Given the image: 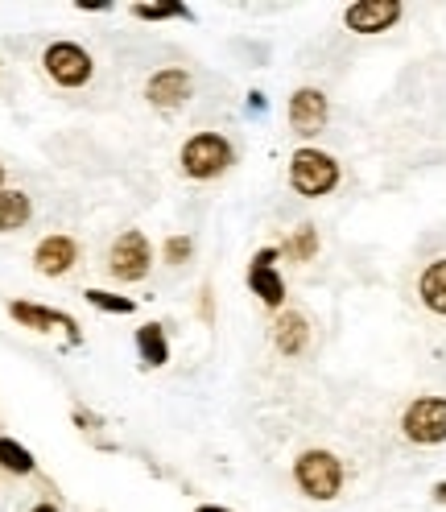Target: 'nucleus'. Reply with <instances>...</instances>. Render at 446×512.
I'll return each instance as SVG.
<instances>
[{"label":"nucleus","instance_id":"nucleus-1","mask_svg":"<svg viewBox=\"0 0 446 512\" xmlns=\"http://www.w3.org/2000/svg\"><path fill=\"white\" fill-rule=\"evenodd\" d=\"M290 186L306 199H323L339 186V162L323 149H298L290 157Z\"/></svg>","mask_w":446,"mask_h":512},{"label":"nucleus","instance_id":"nucleus-2","mask_svg":"<svg viewBox=\"0 0 446 512\" xmlns=\"http://www.w3.org/2000/svg\"><path fill=\"white\" fill-rule=\"evenodd\" d=\"M294 479L302 496L310 500H335L343 488V463L331 451H302L294 463Z\"/></svg>","mask_w":446,"mask_h":512},{"label":"nucleus","instance_id":"nucleus-3","mask_svg":"<svg viewBox=\"0 0 446 512\" xmlns=\"http://www.w3.org/2000/svg\"><path fill=\"white\" fill-rule=\"evenodd\" d=\"M232 166V141L228 137H219V133H199V137H190L182 145V174L186 178H215Z\"/></svg>","mask_w":446,"mask_h":512},{"label":"nucleus","instance_id":"nucleus-4","mask_svg":"<svg viewBox=\"0 0 446 512\" xmlns=\"http://www.w3.org/2000/svg\"><path fill=\"white\" fill-rule=\"evenodd\" d=\"M401 430H405L409 442H418V446L446 442V397H418L405 409Z\"/></svg>","mask_w":446,"mask_h":512},{"label":"nucleus","instance_id":"nucleus-5","mask_svg":"<svg viewBox=\"0 0 446 512\" xmlns=\"http://www.w3.org/2000/svg\"><path fill=\"white\" fill-rule=\"evenodd\" d=\"M42 67L58 87H83L91 79V54L75 42H54L42 54Z\"/></svg>","mask_w":446,"mask_h":512},{"label":"nucleus","instance_id":"nucleus-6","mask_svg":"<svg viewBox=\"0 0 446 512\" xmlns=\"http://www.w3.org/2000/svg\"><path fill=\"white\" fill-rule=\"evenodd\" d=\"M153 265V252H149V240L141 232H120L112 252H108V273L120 277V281H141Z\"/></svg>","mask_w":446,"mask_h":512},{"label":"nucleus","instance_id":"nucleus-7","mask_svg":"<svg viewBox=\"0 0 446 512\" xmlns=\"http://www.w3.org/2000/svg\"><path fill=\"white\" fill-rule=\"evenodd\" d=\"M352 34H385L401 21V0H356L343 13Z\"/></svg>","mask_w":446,"mask_h":512},{"label":"nucleus","instance_id":"nucleus-8","mask_svg":"<svg viewBox=\"0 0 446 512\" xmlns=\"http://www.w3.org/2000/svg\"><path fill=\"white\" fill-rule=\"evenodd\" d=\"M327 116H331V104H327V95L318 87H302V91L290 95V124H294V133H302V137L323 133Z\"/></svg>","mask_w":446,"mask_h":512},{"label":"nucleus","instance_id":"nucleus-9","mask_svg":"<svg viewBox=\"0 0 446 512\" xmlns=\"http://www.w3.org/2000/svg\"><path fill=\"white\" fill-rule=\"evenodd\" d=\"M190 91H195L190 75L178 71V67H170V71H157V75L145 83V100H149L153 108H162V112H174V108H182V104L190 100Z\"/></svg>","mask_w":446,"mask_h":512},{"label":"nucleus","instance_id":"nucleus-10","mask_svg":"<svg viewBox=\"0 0 446 512\" xmlns=\"http://www.w3.org/2000/svg\"><path fill=\"white\" fill-rule=\"evenodd\" d=\"M79 261V244L71 236H46L38 248H34V269L42 277H62V273H71Z\"/></svg>","mask_w":446,"mask_h":512},{"label":"nucleus","instance_id":"nucleus-11","mask_svg":"<svg viewBox=\"0 0 446 512\" xmlns=\"http://www.w3.org/2000/svg\"><path fill=\"white\" fill-rule=\"evenodd\" d=\"M273 343L281 356H302L306 343H310V323H306V314L298 310H285L277 318V327H273Z\"/></svg>","mask_w":446,"mask_h":512},{"label":"nucleus","instance_id":"nucleus-12","mask_svg":"<svg viewBox=\"0 0 446 512\" xmlns=\"http://www.w3.org/2000/svg\"><path fill=\"white\" fill-rule=\"evenodd\" d=\"M9 314L17 318L21 327H29V331H50V327H67L71 331V339H79V331H75V323L67 314H54V310H46V306H34V302H9Z\"/></svg>","mask_w":446,"mask_h":512},{"label":"nucleus","instance_id":"nucleus-13","mask_svg":"<svg viewBox=\"0 0 446 512\" xmlns=\"http://www.w3.org/2000/svg\"><path fill=\"white\" fill-rule=\"evenodd\" d=\"M248 290L257 294L265 306H281L285 302V281H281V273L273 269V265H257L252 261V269H248Z\"/></svg>","mask_w":446,"mask_h":512},{"label":"nucleus","instance_id":"nucleus-14","mask_svg":"<svg viewBox=\"0 0 446 512\" xmlns=\"http://www.w3.org/2000/svg\"><path fill=\"white\" fill-rule=\"evenodd\" d=\"M418 294H422L426 310H434V314H442V318H446V261H434V265L422 273Z\"/></svg>","mask_w":446,"mask_h":512},{"label":"nucleus","instance_id":"nucleus-15","mask_svg":"<svg viewBox=\"0 0 446 512\" xmlns=\"http://www.w3.org/2000/svg\"><path fill=\"white\" fill-rule=\"evenodd\" d=\"M137 351H141V360L145 368H162L170 360V343H166V331L157 327V323H145L137 331Z\"/></svg>","mask_w":446,"mask_h":512},{"label":"nucleus","instance_id":"nucleus-16","mask_svg":"<svg viewBox=\"0 0 446 512\" xmlns=\"http://www.w3.org/2000/svg\"><path fill=\"white\" fill-rule=\"evenodd\" d=\"M29 211H34L29 195H21V190H0V232H17V228H25Z\"/></svg>","mask_w":446,"mask_h":512},{"label":"nucleus","instance_id":"nucleus-17","mask_svg":"<svg viewBox=\"0 0 446 512\" xmlns=\"http://www.w3.org/2000/svg\"><path fill=\"white\" fill-rule=\"evenodd\" d=\"M314 252H318V232H314V223H302V228H294V236L285 240V256L290 261H314Z\"/></svg>","mask_w":446,"mask_h":512},{"label":"nucleus","instance_id":"nucleus-18","mask_svg":"<svg viewBox=\"0 0 446 512\" xmlns=\"http://www.w3.org/2000/svg\"><path fill=\"white\" fill-rule=\"evenodd\" d=\"M0 467L13 471V475H29V471H34L38 463H34V455H29L21 442H13V438H0Z\"/></svg>","mask_w":446,"mask_h":512},{"label":"nucleus","instance_id":"nucleus-19","mask_svg":"<svg viewBox=\"0 0 446 512\" xmlns=\"http://www.w3.org/2000/svg\"><path fill=\"white\" fill-rule=\"evenodd\" d=\"M95 310H104V314H133L137 306H133V298H124V294H108V290H87L83 294Z\"/></svg>","mask_w":446,"mask_h":512},{"label":"nucleus","instance_id":"nucleus-20","mask_svg":"<svg viewBox=\"0 0 446 512\" xmlns=\"http://www.w3.org/2000/svg\"><path fill=\"white\" fill-rule=\"evenodd\" d=\"M141 21H166V17H190V9H182V5H137L133 9Z\"/></svg>","mask_w":446,"mask_h":512},{"label":"nucleus","instance_id":"nucleus-21","mask_svg":"<svg viewBox=\"0 0 446 512\" xmlns=\"http://www.w3.org/2000/svg\"><path fill=\"white\" fill-rule=\"evenodd\" d=\"M190 248H195V244H190L186 236H174V240H166V261H170V265H182L186 256H190Z\"/></svg>","mask_w":446,"mask_h":512},{"label":"nucleus","instance_id":"nucleus-22","mask_svg":"<svg viewBox=\"0 0 446 512\" xmlns=\"http://www.w3.org/2000/svg\"><path fill=\"white\" fill-rule=\"evenodd\" d=\"M252 261H257V265H273V261H277V248H261L257 256H252Z\"/></svg>","mask_w":446,"mask_h":512},{"label":"nucleus","instance_id":"nucleus-23","mask_svg":"<svg viewBox=\"0 0 446 512\" xmlns=\"http://www.w3.org/2000/svg\"><path fill=\"white\" fill-rule=\"evenodd\" d=\"M248 108H252V112H265V95L252 91V95H248Z\"/></svg>","mask_w":446,"mask_h":512},{"label":"nucleus","instance_id":"nucleus-24","mask_svg":"<svg viewBox=\"0 0 446 512\" xmlns=\"http://www.w3.org/2000/svg\"><path fill=\"white\" fill-rule=\"evenodd\" d=\"M434 500H438V504H446V479H442V484L434 488Z\"/></svg>","mask_w":446,"mask_h":512},{"label":"nucleus","instance_id":"nucleus-25","mask_svg":"<svg viewBox=\"0 0 446 512\" xmlns=\"http://www.w3.org/2000/svg\"><path fill=\"white\" fill-rule=\"evenodd\" d=\"M199 512H232V508H219V504H203Z\"/></svg>","mask_w":446,"mask_h":512},{"label":"nucleus","instance_id":"nucleus-26","mask_svg":"<svg viewBox=\"0 0 446 512\" xmlns=\"http://www.w3.org/2000/svg\"><path fill=\"white\" fill-rule=\"evenodd\" d=\"M29 512H58L54 504H38V508H29Z\"/></svg>","mask_w":446,"mask_h":512},{"label":"nucleus","instance_id":"nucleus-27","mask_svg":"<svg viewBox=\"0 0 446 512\" xmlns=\"http://www.w3.org/2000/svg\"><path fill=\"white\" fill-rule=\"evenodd\" d=\"M0 182H5V170H0Z\"/></svg>","mask_w":446,"mask_h":512}]
</instances>
